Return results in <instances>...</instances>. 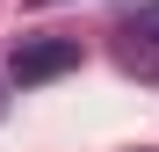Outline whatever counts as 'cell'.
Returning a JSON list of instances; mask_svg holds the SVG:
<instances>
[{
  "label": "cell",
  "mask_w": 159,
  "mask_h": 152,
  "mask_svg": "<svg viewBox=\"0 0 159 152\" xmlns=\"http://www.w3.org/2000/svg\"><path fill=\"white\" fill-rule=\"evenodd\" d=\"M80 65V36H22L7 51V80L15 87H43V80H58V72Z\"/></svg>",
  "instance_id": "obj_1"
},
{
  "label": "cell",
  "mask_w": 159,
  "mask_h": 152,
  "mask_svg": "<svg viewBox=\"0 0 159 152\" xmlns=\"http://www.w3.org/2000/svg\"><path fill=\"white\" fill-rule=\"evenodd\" d=\"M116 58L130 72H159V0H123V15H116Z\"/></svg>",
  "instance_id": "obj_2"
},
{
  "label": "cell",
  "mask_w": 159,
  "mask_h": 152,
  "mask_svg": "<svg viewBox=\"0 0 159 152\" xmlns=\"http://www.w3.org/2000/svg\"><path fill=\"white\" fill-rule=\"evenodd\" d=\"M0 101H7V94H0Z\"/></svg>",
  "instance_id": "obj_3"
},
{
  "label": "cell",
  "mask_w": 159,
  "mask_h": 152,
  "mask_svg": "<svg viewBox=\"0 0 159 152\" xmlns=\"http://www.w3.org/2000/svg\"><path fill=\"white\" fill-rule=\"evenodd\" d=\"M43 7H51V0H43Z\"/></svg>",
  "instance_id": "obj_4"
}]
</instances>
